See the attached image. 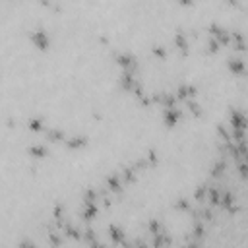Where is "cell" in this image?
Segmentation results:
<instances>
[{
    "label": "cell",
    "instance_id": "1",
    "mask_svg": "<svg viewBox=\"0 0 248 248\" xmlns=\"http://www.w3.org/2000/svg\"><path fill=\"white\" fill-rule=\"evenodd\" d=\"M31 39H33V41L39 45V49H47V45H49V39H47V37H45V35H43L41 31L33 33V35H31Z\"/></svg>",
    "mask_w": 248,
    "mask_h": 248
},
{
    "label": "cell",
    "instance_id": "2",
    "mask_svg": "<svg viewBox=\"0 0 248 248\" xmlns=\"http://www.w3.org/2000/svg\"><path fill=\"white\" fill-rule=\"evenodd\" d=\"M177 116H178V113H177V111H173V109H169V111L165 113L167 124H174V120H177Z\"/></svg>",
    "mask_w": 248,
    "mask_h": 248
},
{
    "label": "cell",
    "instance_id": "3",
    "mask_svg": "<svg viewBox=\"0 0 248 248\" xmlns=\"http://www.w3.org/2000/svg\"><path fill=\"white\" fill-rule=\"evenodd\" d=\"M186 95H194V87H180V97Z\"/></svg>",
    "mask_w": 248,
    "mask_h": 248
},
{
    "label": "cell",
    "instance_id": "4",
    "mask_svg": "<svg viewBox=\"0 0 248 248\" xmlns=\"http://www.w3.org/2000/svg\"><path fill=\"white\" fill-rule=\"evenodd\" d=\"M29 126H31L33 130H39L41 128V122L39 120H31V122H29Z\"/></svg>",
    "mask_w": 248,
    "mask_h": 248
},
{
    "label": "cell",
    "instance_id": "5",
    "mask_svg": "<svg viewBox=\"0 0 248 248\" xmlns=\"http://www.w3.org/2000/svg\"><path fill=\"white\" fill-rule=\"evenodd\" d=\"M29 151H31V153H37L39 157H41V155H45V151H43L41 148H31V149H29Z\"/></svg>",
    "mask_w": 248,
    "mask_h": 248
}]
</instances>
